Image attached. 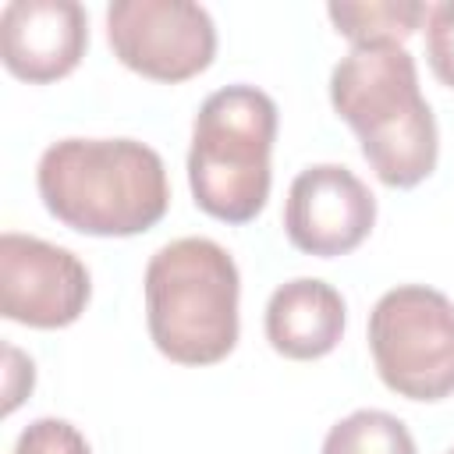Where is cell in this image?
Here are the masks:
<instances>
[{"instance_id":"1","label":"cell","mask_w":454,"mask_h":454,"mask_svg":"<svg viewBox=\"0 0 454 454\" xmlns=\"http://www.w3.org/2000/svg\"><path fill=\"white\" fill-rule=\"evenodd\" d=\"M330 103L387 188H415L436 170L440 131L404 43L351 46L330 71Z\"/></svg>"},{"instance_id":"2","label":"cell","mask_w":454,"mask_h":454,"mask_svg":"<svg viewBox=\"0 0 454 454\" xmlns=\"http://www.w3.org/2000/svg\"><path fill=\"white\" fill-rule=\"evenodd\" d=\"M50 216L89 238H131L156 227L170 206L167 167L138 138H60L35 167Z\"/></svg>"},{"instance_id":"3","label":"cell","mask_w":454,"mask_h":454,"mask_svg":"<svg viewBox=\"0 0 454 454\" xmlns=\"http://www.w3.org/2000/svg\"><path fill=\"white\" fill-rule=\"evenodd\" d=\"M145 326L156 351L177 365L223 362L241 333V277L213 238H177L145 266Z\"/></svg>"},{"instance_id":"4","label":"cell","mask_w":454,"mask_h":454,"mask_svg":"<svg viewBox=\"0 0 454 454\" xmlns=\"http://www.w3.org/2000/svg\"><path fill=\"white\" fill-rule=\"evenodd\" d=\"M277 103L255 85L209 92L192 124L188 188L195 206L223 223H248L262 213L273 184Z\"/></svg>"},{"instance_id":"5","label":"cell","mask_w":454,"mask_h":454,"mask_svg":"<svg viewBox=\"0 0 454 454\" xmlns=\"http://www.w3.org/2000/svg\"><path fill=\"white\" fill-rule=\"evenodd\" d=\"M369 351L380 380L408 401L454 394V301L426 284H397L369 312Z\"/></svg>"},{"instance_id":"6","label":"cell","mask_w":454,"mask_h":454,"mask_svg":"<svg viewBox=\"0 0 454 454\" xmlns=\"http://www.w3.org/2000/svg\"><path fill=\"white\" fill-rule=\"evenodd\" d=\"M114 57L153 82H188L216 57V25L192 0H114L106 7Z\"/></svg>"},{"instance_id":"7","label":"cell","mask_w":454,"mask_h":454,"mask_svg":"<svg viewBox=\"0 0 454 454\" xmlns=\"http://www.w3.org/2000/svg\"><path fill=\"white\" fill-rule=\"evenodd\" d=\"M92 298L85 262L53 241L4 231L0 234V312L35 330L71 326Z\"/></svg>"},{"instance_id":"8","label":"cell","mask_w":454,"mask_h":454,"mask_svg":"<svg viewBox=\"0 0 454 454\" xmlns=\"http://www.w3.org/2000/svg\"><path fill=\"white\" fill-rule=\"evenodd\" d=\"M372 223L376 195L344 163H312L287 188L284 231L305 255H348L369 238Z\"/></svg>"},{"instance_id":"9","label":"cell","mask_w":454,"mask_h":454,"mask_svg":"<svg viewBox=\"0 0 454 454\" xmlns=\"http://www.w3.org/2000/svg\"><path fill=\"white\" fill-rule=\"evenodd\" d=\"M89 50V14L78 0H11L0 11V60L32 85L67 78Z\"/></svg>"},{"instance_id":"10","label":"cell","mask_w":454,"mask_h":454,"mask_svg":"<svg viewBox=\"0 0 454 454\" xmlns=\"http://www.w3.org/2000/svg\"><path fill=\"white\" fill-rule=\"evenodd\" d=\"M348 323V305L340 291L319 277H294L280 284L266 301V340L277 355L291 362H316L330 355Z\"/></svg>"},{"instance_id":"11","label":"cell","mask_w":454,"mask_h":454,"mask_svg":"<svg viewBox=\"0 0 454 454\" xmlns=\"http://www.w3.org/2000/svg\"><path fill=\"white\" fill-rule=\"evenodd\" d=\"M422 0H333L326 18L351 46L369 43H404L415 28L426 25Z\"/></svg>"},{"instance_id":"12","label":"cell","mask_w":454,"mask_h":454,"mask_svg":"<svg viewBox=\"0 0 454 454\" xmlns=\"http://www.w3.org/2000/svg\"><path fill=\"white\" fill-rule=\"evenodd\" d=\"M319 454H419L408 426L380 408H358L330 426Z\"/></svg>"},{"instance_id":"13","label":"cell","mask_w":454,"mask_h":454,"mask_svg":"<svg viewBox=\"0 0 454 454\" xmlns=\"http://www.w3.org/2000/svg\"><path fill=\"white\" fill-rule=\"evenodd\" d=\"M11 454H92V447L78 433V426H71L67 419L46 415L21 429Z\"/></svg>"},{"instance_id":"14","label":"cell","mask_w":454,"mask_h":454,"mask_svg":"<svg viewBox=\"0 0 454 454\" xmlns=\"http://www.w3.org/2000/svg\"><path fill=\"white\" fill-rule=\"evenodd\" d=\"M426 60L433 74L454 89V0L429 4L426 11Z\"/></svg>"},{"instance_id":"15","label":"cell","mask_w":454,"mask_h":454,"mask_svg":"<svg viewBox=\"0 0 454 454\" xmlns=\"http://www.w3.org/2000/svg\"><path fill=\"white\" fill-rule=\"evenodd\" d=\"M32 387H35V365H32V358L21 348L4 344V404H0V411L11 415L32 394Z\"/></svg>"},{"instance_id":"16","label":"cell","mask_w":454,"mask_h":454,"mask_svg":"<svg viewBox=\"0 0 454 454\" xmlns=\"http://www.w3.org/2000/svg\"><path fill=\"white\" fill-rule=\"evenodd\" d=\"M447 454H454V447H450V450H447Z\"/></svg>"}]
</instances>
